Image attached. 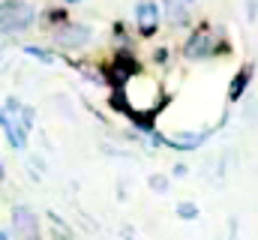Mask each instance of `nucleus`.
Listing matches in <instances>:
<instances>
[{
	"mask_svg": "<svg viewBox=\"0 0 258 240\" xmlns=\"http://www.w3.org/2000/svg\"><path fill=\"white\" fill-rule=\"evenodd\" d=\"M33 6L21 0H6L0 6V33H18L33 24Z\"/></svg>",
	"mask_w": 258,
	"mask_h": 240,
	"instance_id": "obj_1",
	"label": "nucleus"
},
{
	"mask_svg": "<svg viewBox=\"0 0 258 240\" xmlns=\"http://www.w3.org/2000/svg\"><path fill=\"white\" fill-rule=\"evenodd\" d=\"M135 21H138L141 36H153L156 27H159V9H156V3L153 0H141L135 6Z\"/></svg>",
	"mask_w": 258,
	"mask_h": 240,
	"instance_id": "obj_2",
	"label": "nucleus"
},
{
	"mask_svg": "<svg viewBox=\"0 0 258 240\" xmlns=\"http://www.w3.org/2000/svg\"><path fill=\"white\" fill-rule=\"evenodd\" d=\"M12 216H15V228H18V234H21V237H24V234H27L30 240L39 237L36 222H33V213H30L27 207H15V210H12Z\"/></svg>",
	"mask_w": 258,
	"mask_h": 240,
	"instance_id": "obj_3",
	"label": "nucleus"
},
{
	"mask_svg": "<svg viewBox=\"0 0 258 240\" xmlns=\"http://www.w3.org/2000/svg\"><path fill=\"white\" fill-rule=\"evenodd\" d=\"M63 45H72V48H78V45H84L87 39H90V30L87 27H78V24H66L63 30H60V36H57Z\"/></svg>",
	"mask_w": 258,
	"mask_h": 240,
	"instance_id": "obj_4",
	"label": "nucleus"
},
{
	"mask_svg": "<svg viewBox=\"0 0 258 240\" xmlns=\"http://www.w3.org/2000/svg\"><path fill=\"white\" fill-rule=\"evenodd\" d=\"M204 54H210V36L204 30H198L186 42V57H204Z\"/></svg>",
	"mask_w": 258,
	"mask_h": 240,
	"instance_id": "obj_5",
	"label": "nucleus"
},
{
	"mask_svg": "<svg viewBox=\"0 0 258 240\" xmlns=\"http://www.w3.org/2000/svg\"><path fill=\"white\" fill-rule=\"evenodd\" d=\"M246 84H249V69H243L240 75H234V81L228 87V99H240V93L246 90Z\"/></svg>",
	"mask_w": 258,
	"mask_h": 240,
	"instance_id": "obj_6",
	"label": "nucleus"
},
{
	"mask_svg": "<svg viewBox=\"0 0 258 240\" xmlns=\"http://www.w3.org/2000/svg\"><path fill=\"white\" fill-rule=\"evenodd\" d=\"M177 216L180 219H195L198 216V207H195L192 201H183V204H177Z\"/></svg>",
	"mask_w": 258,
	"mask_h": 240,
	"instance_id": "obj_7",
	"label": "nucleus"
},
{
	"mask_svg": "<svg viewBox=\"0 0 258 240\" xmlns=\"http://www.w3.org/2000/svg\"><path fill=\"white\" fill-rule=\"evenodd\" d=\"M0 240H6V231H0Z\"/></svg>",
	"mask_w": 258,
	"mask_h": 240,
	"instance_id": "obj_8",
	"label": "nucleus"
},
{
	"mask_svg": "<svg viewBox=\"0 0 258 240\" xmlns=\"http://www.w3.org/2000/svg\"><path fill=\"white\" fill-rule=\"evenodd\" d=\"M66 3H81V0H66Z\"/></svg>",
	"mask_w": 258,
	"mask_h": 240,
	"instance_id": "obj_9",
	"label": "nucleus"
},
{
	"mask_svg": "<svg viewBox=\"0 0 258 240\" xmlns=\"http://www.w3.org/2000/svg\"><path fill=\"white\" fill-rule=\"evenodd\" d=\"M180 3H192V0H180Z\"/></svg>",
	"mask_w": 258,
	"mask_h": 240,
	"instance_id": "obj_10",
	"label": "nucleus"
}]
</instances>
